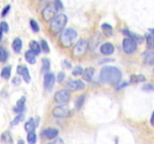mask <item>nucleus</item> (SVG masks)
I'll list each match as a JSON object with an SVG mask.
<instances>
[{"label": "nucleus", "mask_w": 154, "mask_h": 144, "mask_svg": "<svg viewBox=\"0 0 154 144\" xmlns=\"http://www.w3.org/2000/svg\"><path fill=\"white\" fill-rule=\"evenodd\" d=\"M121 78V70L115 66H104L99 74V80L102 83L118 84Z\"/></svg>", "instance_id": "1"}, {"label": "nucleus", "mask_w": 154, "mask_h": 144, "mask_svg": "<svg viewBox=\"0 0 154 144\" xmlns=\"http://www.w3.org/2000/svg\"><path fill=\"white\" fill-rule=\"evenodd\" d=\"M78 34L76 31L73 28H66L62 31L60 37L59 42L63 47L69 48L74 44Z\"/></svg>", "instance_id": "2"}, {"label": "nucleus", "mask_w": 154, "mask_h": 144, "mask_svg": "<svg viewBox=\"0 0 154 144\" xmlns=\"http://www.w3.org/2000/svg\"><path fill=\"white\" fill-rule=\"evenodd\" d=\"M68 17L65 14H60L51 20L50 30L54 34L60 33L63 30L67 23Z\"/></svg>", "instance_id": "3"}, {"label": "nucleus", "mask_w": 154, "mask_h": 144, "mask_svg": "<svg viewBox=\"0 0 154 144\" xmlns=\"http://www.w3.org/2000/svg\"><path fill=\"white\" fill-rule=\"evenodd\" d=\"M88 41L84 39L78 40L72 50V54L75 57H81L86 53L88 50Z\"/></svg>", "instance_id": "4"}, {"label": "nucleus", "mask_w": 154, "mask_h": 144, "mask_svg": "<svg viewBox=\"0 0 154 144\" xmlns=\"http://www.w3.org/2000/svg\"><path fill=\"white\" fill-rule=\"evenodd\" d=\"M52 113L57 118H66L71 115V110L66 104H60L53 109Z\"/></svg>", "instance_id": "5"}, {"label": "nucleus", "mask_w": 154, "mask_h": 144, "mask_svg": "<svg viewBox=\"0 0 154 144\" xmlns=\"http://www.w3.org/2000/svg\"><path fill=\"white\" fill-rule=\"evenodd\" d=\"M58 11L54 2L51 3L45 8L42 10V17L45 21H50L56 16V13Z\"/></svg>", "instance_id": "6"}, {"label": "nucleus", "mask_w": 154, "mask_h": 144, "mask_svg": "<svg viewBox=\"0 0 154 144\" xmlns=\"http://www.w3.org/2000/svg\"><path fill=\"white\" fill-rule=\"evenodd\" d=\"M71 98L69 90L60 89L54 94V100L58 104H66Z\"/></svg>", "instance_id": "7"}, {"label": "nucleus", "mask_w": 154, "mask_h": 144, "mask_svg": "<svg viewBox=\"0 0 154 144\" xmlns=\"http://www.w3.org/2000/svg\"><path fill=\"white\" fill-rule=\"evenodd\" d=\"M123 49L126 53H132L137 50V43L130 38H125L123 41Z\"/></svg>", "instance_id": "8"}, {"label": "nucleus", "mask_w": 154, "mask_h": 144, "mask_svg": "<svg viewBox=\"0 0 154 144\" xmlns=\"http://www.w3.org/2000/svg\"><path fill=\"white\" fill-rule=\"evenodd\" d=\"M55 82V76L51 72H45L44 75V88L47 91H51Z\"/></svg>", "instance_id": "9"}, {"label": "nucleus", "mask_w": 154, "mask_h": 144, "mask_svg": "<svg viewBox=\"0 0 154 144\" xmlns=\"http://www.w3.org/2000/svg\"><path fill=\"white\" fill-rule=\"evenodd\" d=\"M67 88L70 91H80L85 88V83L80 80H72L68 82Z\"/></svg>", "instance_id": "10"}, {"label": "nucleus", "mask_w": 154, "mask_h": 144, "mask_svg": "<svg viewBox=\"0 0 154 144\" xmlns=\"http://www.w3.org/2000/svg\"><path fill=\"white\" fill-rule=\"evenodd\" d=\"M17 72L19 75H20L23 77V80L26 83H29L31 80V76L29 74L28 68L25 65H18L17 68Z\"/></svg>", "instance_id": "11"}, {"label": "nucleus", "mask_w": 154, "mask_h": 144, "mask_svg": "<svg viewBox=\"0 0 154 144\" xmlns=\"http://www.w3.org/2000/svg\"><path fill=\"white\" fill-rule=\"evenodd\" d=\"M59 131L57 129L53 128H48L42 131V136L48 140L55 139L58 135Z\"/></svg>", "instance_id": "12"}, {"label": "nucleus", "mask_w": 154, "mask_h": 144, "mask_svg": "<svg viewBox=\"0 0 154 144\" xmlns=\"http://www.w3.org/2000/svg\"><path fill=\"white\" fill-rule=\"evenodd\" d=\"M100 52L103 55H111L114 52V46L109 42L104 43L100 47Z\"/></svg>", "instance_id": "13"}, {"label": "nucleus", "mask_w": 154, "mask_h": 144, "mask_svg": "<svg viewBox=\"0 0 154 144\" xmlns=\"http://www.w3.org/2000/svg\"><path fill=\"white\" fill-rule=\"evenodd\" d=\"M123 33L124 34H126V35L129 36V38L132 39H133V40H135L136 43L141 44V43H143V41H144V38H143L142 36L140 35V34H135V33L129 31V30H128V29H123Z\"/></svg>", "instance_id": "14"}, {"label": "nucleus", "mask_w": 154, "mask_h": 144, "mask_svg": "<svg viewBox=\"0 0 154 144\" xmlns=\"http://www.w3.org/2000/svg\"><path fill=\"white\" fill-rule=\"evenodd\" d=\"M95 73V68L92 67L87 68L85 70L83 71V79L87 82H91L93 80V74Z\"/></svg>", "instance_id": "15"}, {"label": "nucleus", "mask_w": 154, "mask_h": 144, "mask_svg": "<svg viewBox=\"0 0 154 144\" xmlns=\"http://www.w3.org/2000/svg\"><path fill=\"white\" fill-rule=\"evenodd\" d=\"M103 40V38H102L101 34L97 33V34L93 35V37L90 38V42H88V46H90V47L91 48V49H95L96 46H97V45L100 43L101 40Z\"/></svg>", "instance_id": "16"}, {"label": "nucleus", "mask_w": 154, "mask_h": 144, "mask_svg": "<svg viewBox=\"0 0 154 144\" xmlns=\"http://www.w3.org/2000/svg\"><path fill=\"white\" fill-rule=\"evenodd\" d=\"M144 57V61L148 64H153L154 62L153 58V52L152 50H147L143 52L142 54Z\"/></svg>", "instance_id": "17"}, {"label": "nucleus", "mask_w": 154, "mask_h": 144, "mask_svg": "<svg viewBox=\"0 0 154 144\" xmlns=\"http://www.w3.org/2000/svg\"><path fill=\"white\" fill-rule=\"evenodd\" d=\"M24 56H25V59L26 60V62L29 64H35L36 62V58H35V54L29 50L26 51L25 54H24Z\"/></svg>", "instance_id": "18"}, {"label": "nucleus", "mask_w": 154, "mask_h": 144, "mask_svg": "<svg viewBox=\"0 0 154 144\" xmlns=\"http://www.w3.org/2000/svg\"><path fill=\"white\" fill-rule=\"evenodd\" d=\"M23 46V42L22 40L19 38H17L14 40H13V43H12V49L17 53H19L20 52L21 49H22Z\"/></svg>", "instance_id": "19"}, {"label": "nucleus", "mask_w": 154, "mask_h": 144, "mask_svg": "<svg viewBox=\"0 0 154 144\" xmlns=\"http://www.w3.org/2000/svg\"><path fill=\"white\" fill-rule=\"evenodd\" d=\"M36 128V124H35V120L33 118H30L28 120V122H26L24 125V128L26 130L27 132H31V131H35Z\"/></svg>", "instance_id": "20"}, {"label": "nucleus", "mask_w": 154, "mask_h": 144, "mask_svg": "<svg viewBox=\"0 0 154 144\" xmlns=\"http://www.w3.org/2000/svg\"><path fill=\"white\" fill-rule=\"evenodd\" d=\"M104 34L107 37L110 38L113 35V27L108 23H103L101 26Z\"/></svg>", "instance_id": "21"}, {"label": "nucleus", "mask_w": 154, "mask_h": 144, "mask_svg": "<svg viewBox=\"0 0 154 144\" xmlns=\"http://www.w3.org/2000/svg\"><path fill=\"white\" fill-rule=\"evenodd\" d=\"M1 142L3 143H14L13 139L9 131H5L1 135Z\"/></svg>", "instance_id": "22"}, {"label": "nucleus", "mask_w": 154, "mask_h": 144, "mask_svg": "<svg viewBox=\"0 0 154 144\" xmlns=\"http://www.w3.org/2000/svg\"><path fill=\"white\" fill-rule=\"evenodd\" d=\"M29 47H30V50H31L35 54V55H38V54L40 53L41 52L40 44H39L36 40H32L29 42Z\"/></svg>", "instance_id": "23"}, {"label": "nucleus", "mask_w": 154, "mask_h": 144, "mask_svg": "<svg viewBox=\"0 0 154 144\" xmlns=\"http://www.w3.org/2000/svg\"><path fill=\"white\" fill-rule=\"evenodd\" d=\"M145 76L142 74H132L130 76V82L132 83H137L145 81Z\"/></svg>", "instance_id": "24"}, {"label": "nucleus", "mask_w": 154, "mask_h": 144, "mask_svg": "<svg viewBox=\"0 0 154 144\" xmlns=\"http://www.w3.org/2000/svg\"><path fill=\"white\" fill-rule=\"evenodd\" d=\"M11 66H5L2 68L1 71V76L5 80H8L11 76Z\"/></svg>", "instance_id": "25"}, {"label": "nucleus", "mask_w": 154, "mask_h": 144, "mask_svg": "<svg viewBox=\"0 0 154 144\" xmlns=\"http://www.w3.org/2000/svg\"><path fill=\"white\" fill-rule=\"evenodd\" d=\"M150 33L146 34L145 38L147 40V44L149 48L152 49L153 47V28L150 29Z\"/></svg>", "instance_id": "26"}, {"label": "nucleus", "mask_w": 154, "mask_h": 144, "mask_svg": "<svg viewBox=\"0 0 154 144\" xmlns=\"http://www.w3.org/2000/svg\"><path fill=\"white\" fill-rule=\"evenodd\" d=\"M24 118H25V115H24L23 113H22V112H20V113L18 114L17 116H16V117L12 120V122H11V126L17 125V124H19L20 122L23 121Z\"/></svg>", "instance_id": "27"}, {"label": "nucleus", "mask_w": 154, "mask_h": 144, "mask_svg": "<svg viewBox=\"0 0 154 144\" xmlns=\"http://www.w3.org/2000/svg\"><path fill=\"white\" fill-rule=\"evenodd\" d=\"M84 101H85V95L84 94H81L79 97L77 98V100H75V106L78 110L81 109V107L84 105Z\"/></svg>", "instance_id": "28"}, {"label": "nucleus", "mask_w": 154, "mask_h": 144, "mask_svg": "<svg viewBox=\"0 0 154 144\" xmlns=\"http://www.w3.org/2000/svg\"><path fill=\"white\" fill-rule=\"evenodd\" d=\"M36 140H37V136L36 134L34 131L28 132V135H27V141L29 143L34 144L36 142Z\"/></svg>", "instance_id": "29"}, {"label": "nucleus", "mask_w": 154, "mask_h": 144, "mask_svg": "<svg viewBox=\"0 0 154 144\" xmlns=\"http://www.w3.org/2000/svg\"><path fill=\"white\" fill-rule=\"evenodd\" d=\"M8 52L3 46H0V62H5L8 59Z\"/></svg>", "instance_id": "30"}, {"label": "nucleus", "mask_w": 154, "mask_h": 144, "mask_svg": "<svg viewBox=\"0 0 154 144\" xmlns=\"http://www.w3.org/2000/svg\"><path fill=\"white\" fill-rule=\"evenodd\" d=\"M50 66H51V62H50L49 59L46 58H42V72H47L50 69Z\"/></svg>", "instance_id": "31"}, {"label": "nucleus", "mask_w": 154, "mask_h": 144, "mask_svg": "<svg viewBox=\"0 0 154 144\" xmlns=\"http://www.w3.org/2000/svg\"><path fill=\"white\" fill-rule=\"evenodd\" d=\"M40 46H41V49H42V50H43L45 52H50L49 45H48V42H47L45 40H41Z\"/></svg>", "instance_id": "32"}, {"label": "nucleus", "mask_w": 154, "mask_h": 144, "mask_svg": "<svg viewBox=\"0 0 154 144\" xmlns=\"http://www.w3.org/2000/svg\"><path fill=\"white\" fill-rule=\"evenodd\" d=\"M83 71H84V69L81 66H76L72 70V74L75 76H78L82 74Z\"/></svg>", "instance_id": "33"}, {"label": "nucleus", "mask_w": 154, "mask_h": 144, "mask_svg": "<svg viewBox=\"0 0 154 144\" xmlns=\"http://www.w3.org/2000/svg\"><path fill=\"white\" fill-rule=\"evenodd\" d=\"M0 29L2 30V32H8L9 30V26L8 22L5 21H2L0 22Z\"/></svg>", "instance_id": "34"}, {"label": "nucleus", "mask_w": 154, "mask_h": 144, "mask_svg": "<svg viewBox=\"0 0 154 144\" xmlns=\"http://www.w3.org/2000/svg\"><path fill=\"white\" fill-rule=\"evenodd\" d=\"M30 26H31L32 29L34 32H38L39 31V26L35 20H30Z\"/></svg>", "instance_id": "35"}, {"label": "nucleus", "mask_w": 154, "mask_h": 144, "mask_svg": "<svg viewBox=\"0 0 154 144\" xmlns=\"http://www.w3.org/2000/svg\"><path fill=\"white\" fill-rule=\"evenodd\" d=\"M26 102V97L25 96H22L20 99H18L17 101V106H20V107H24V104Z\"/></svg>", "instance_id": "36"}, {"label": "nucleus", "mask_w": 154, "mask_h": 144, "mask_svg": "<svg viewBox=\"0 0 154 144\" xmlns=\"http://www.w3.org/2000/svg\"><path fill=\"white\" fill-rule=\"evenodd\" d=\"M144 91H153V86L150 83H147L144 84L142 87Z\"/></svg>", "instance_id": "37"}, {"label": "nucleus", "mask_w": 154, "mask_h": 144, "mask_svg": "<svg viewBox=\"0 0 154 144\" xmlns=\"http://www.w3.org/2000/svg\"><path fill=\"white\" fill-rule=\"evenodd\" d=\"M11 9V5H9V4H8V5H6L5 7L3 8L2 11V16H5L6 15L8 14L9 10H10Z\"/></svg>", "instance_id": "38"}, {"label": "nucleus", "mask_w": 154, "mask_h": 144, "mask_svg": "<svg viewBox=\"0 0 154 144\" xmlns=\"http://www.w3.org/2000/svg\"><path fill=\"white\" fill-rule=\"evenodd\" d=\"M65 76H66V75H65V74L63 72L59 73L58 75H57V82H60V83L63 82L65 79Z\"/></svg>", "instance_id": "39"}, {"label": "nucleus", "mask_w": 154, "mask_h": 144, "mask_svg": "<svg viewBox=\"0 0 154 144\" xmlns=\"http://www.w3.org/2000/svg\"><path fill=\"white\" fill-rule=\"evenodd\" d=\"M21 82V79L18 76H16V77H14V79L12 80V83L15 86L20 85Z\"/></svg>", "instance_id": "40"}, {"label": "nucleus", "mask_w": 154, "mask_h": 144, "mask_svg": "<svg viewBox=\"0 0 154 144\" xmlns=\"http://www.w3.org/2000/svg\"><path fill=\"white\" fill-rule=\"evenodd\" d=\"M111 61H114V58H102V59H101L100 61L99 62V64H102V63L108 62H111Z\"/></svg>", "instance_id": "41"}, {"label": "nucleus", "mask_w": 154, "mask_h": 144, "mask_svg": "<svg viewBox=\"0 0 154 144\" xmlns=\"http://www.w3.org/2000/svg\"><path fill=\"white\" fill-rule=\"evenodd\" d=\"M14 110L16 112H22L24 110V107H20V106H15V107H14Z\"/></svg>", "instance_id": "42"}, {"label": "nucleus", "mask_w": 154, "mask_h": 144, "mask_svg": "<svg viewBox=\"0 0 154 144\" xmlns=\"http://www.w3.org/2000/svg\"><path fill=\"white\" fill-rule=\"evenodd\" d=\"M52 142L53 143H63L64 142H63V140L61 139V138H57L56 140L53 141Z\"/></svg>", "instance_id": "43"}, {"label": "nucleus", "mask_w": 154, "mask_h": 144, "mask_svg": "<svg viewBox=\"0 0 154 144\" xmlns=\"http://www.w3.org/2000/svg\"><path fill=\"white\" fill-rule=\"evenodd\" d=\"M153 112L152 113V116H151V118H150V123H151V125H153Z\"/></svg>", "instance_id": "44"}, {"label": "nucleus", "mask_w": 154, "mask_h": 144, "mask_svg": "<svg viewBox=\"0 0 154 144\" xmlns=\"http://www.w3.org/2000/svg\"><path fill=\"white\" fill-rule=\"evenodd\" d=\"M2 32L0 29V40H2Z\"/></svg>", "instance_id": "45"}, {"label": "nucleus", "mask_w": 154, "mask_h": 144, "mask_svg": "<svg viewBox=\"0 0 154 144\" xmlns=\"http://www.w3.org/2000/svg\"><path fill=\"white\" fill-rule=\"evenodd\" d=\"M18 143H24V141L23 140H19L18 141Z\"/></svg>", "instance_id": "46"}]
</instances>
